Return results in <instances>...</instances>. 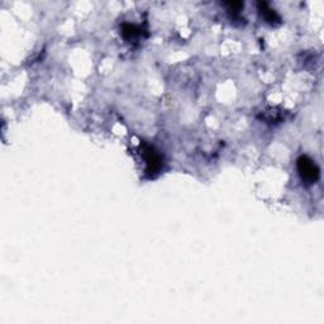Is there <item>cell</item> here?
I'll return each instance as SVG.
<instances>
[{"label":"cell","mask_w":324,"mask_h":324,"mask_svg":"<svg viewBox=\"0 0 324 324\" xmlns=\"http://www.w3.org/2000/svg\"><path fill=\"white\" fill-rule=\"evenodd\" d=\"M298 171H299L303 180L308 184L316 183L319 179V175H321L319 167L308 156H300L299 157V160H298Z\"/></svg>","instance_id":"obj_1"},{"label":"cell","mask_w":324,"mask_h":324,"mask_svg":"<svg viewBox=\"0 0 324 324\" xmlns=\"http://www.w3.org/2000/svg\"><path fill=\"white\" fill-rule=\"evenodd\" d=\"M143 155L144 158H146L147 174L153 178L156 174H158V171H160L161 169V165H162L161 156L158 155V153L153 150V147L151 146H144Z\"/></svg>","instance_id":"obj_2"},{"label":"cell","mask_w":324,"mask_h":324,"mask_svg":"<svg viewBox=\"0 0 324 324\" xmlns=\"http://www.w3.org/2000/svg\"><path fill=\"white\" fill-rule=\"evenodd\" d=\"M258 6H260L261 13H262L263 17L266 18L267 22H270V23L279 22L280 17L276 14V11L272 10V9H270L269 6H267V3H260L258 4Z\"/></svg>","instance_id":"obj_3"},{"label":"cell","mask_w":324,"mask_h":324,"mask_svg":"<svg viewBox=\"0 0 324 324\" xmlns=\"http://www.w3.org/2000/svg\"><path fill=\"white\" fill-rule=\"evenodd\" d=\"M122 33L125 38L130 39L141 34V29L134 24H124L122 27Z\"/></svg>","instance_id":"obj_4"}]
</instances>
